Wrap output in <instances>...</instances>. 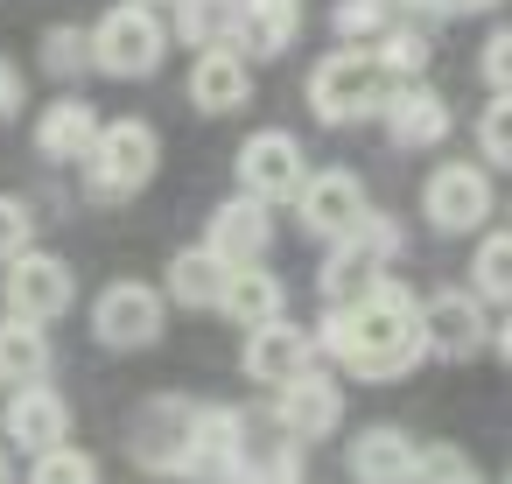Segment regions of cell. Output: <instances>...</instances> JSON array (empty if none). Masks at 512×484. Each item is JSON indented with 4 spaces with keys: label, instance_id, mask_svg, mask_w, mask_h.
<instances>
[{
    "label": "cell",
    "instance_id": "cell-24",
    "mask_svg": "<svg viewBox=\"0 0 512 484\" xmlns=\"http://www.w3.org/2000/svg\"><path fill=\"white\" fill-rule=\"evenodd\" d=\"M239 330H267V323H281L288 316V281L281 274H267V267H239L232 281H225V302H218Z\"/></svg>",
    "mask_w": 512,
    "mask_h": 484
},
{
    "label": "cell",
    "instance_id": "cell-30",
    "mask_svg": "<svg viewBox=\"0 0 512 484\" xmlns=\"http://www.w3.org/2000/svg\"><path fill=\"white\" fill-rule=\"evenodd\" d=\"M239 484H309V449L302 442H267V449H246V470Z\"/></svg>",
    "mask_w": 512,
    "mask_h": 484
},
{
    "label": "cell",
    "instance_id": "cell-6",
    "mask_svg": "<svg viewBox=\"0 0 512 484\" xmlns=\"http://www.w3.org/2000/svg\"><path fill=\"white\" fill-rule=\"evenodd\" d=\"M232 176H239V197H253V204H295L302 197V183H309V155H302V141L295 134H281V127H260V134H246L239 141V155H232Z\"/></svg>",
    "mask_w": 512,
    "mask_h": 484
},
{
    "label": "cell",
    "instance_id": "cell-8",
    "mask_svg": "<svg viewBox=\"0 0 512 484\" xmlns=\"http://www.w3.org/2000/svg\"><path fill=\"white\" fill-rule=\"evenodd\" d=\"M162 323H169V295L148 281H106L92 302V337L106 351H148L162 344Z\"/></svg>",
    "mask_w": 512,
    "mask_h": 484
},
{
    "label": "cell",
    "instance_id": "cell-14",
    "mask_svg": "<svg viewBox=\"0 0 512 484\" xmlns=\"http://www.w3.org/2000/svg\"><path fill=\"white\" fill-rule=\"evenodd\" d=\"M316 330H302V323H267V330H246V344H239V372L253 379V386H267V393H281L288 379H302V372H316Z\"/></svg>",
    "mask_w": 512,
    "mask_h": 484
},
{
    "label": "cell",
    "instance_id": "cell-40",
    "mask_svg": "<svg viewBox=\"0 0 512 484\" xmlns=\"http://www.w3.org/2000/svg\"><path fill=\"white\" fill-rule=\"evenodd\" d=\"M141 8H155V0H141Z\"/></svg>",
    "mask_w": 512,
    "mask_h": 484
},
{
    "label": "cell",
    "instance_id": "cell-5",
    "mask_svg": "<svg viewBox=\"0 0 512 484\" xmlns=\"http://www.w3.org/2000/svg\"><path fill=\"white\" fill-rule=\"evenodd\" d=\"M169 57V22L155 8H141V0H120V8H106L92 22V71L106 78H155Z\"/></svg>",
    "mask_w": 512,
    "mask_h": 484
},
{
    "label": "cell",
    "instance_id": "cell-27",
    "mask_svg": "<svg viewBox=\"0 0 512 484\" xmlns=\"http://www.w3.org/2000/svg\"><path fill=\"white\" fill-rule=\"evenodd\" d=\"M470 295H477V302L512 309V232H484V239H477V260H470Z\"/></svg>",
    "mask_w": 512,
    "mask_h": 484
},
{
    "label": "cell",
    "instance_id": "cell-1",
    "mask_svg": "<svg viewBox=\"0 0 512 484\" xmlns=\"http://www.w3.org/2000/svg\"><path fill=\"white\" fill-rule=\"evenodd\" d=\"M316 351L344 372V379H407L421 358H428V337H421V302L400 288V281H372L358 302H330L323 323H316Z\"/></svg>",
    "mask_w": 512,
    "mask_h": 484
},
{
    "label": "cell",
    "instance_id": "cell-7",
    "mask_svg": "<svg viewBox=\"0 0 512 484\" xmlns=\"http://www.w3.org/2000/svg\"><path fill=\"white\" fill-rule=\"evenodd\" d=\"M491 211H498V190H491V169H477V162H435L428 169V183H421V218L435 225V232H477V225H491Z\"/></svg>",
    "mask_w": 512,
    "mask_h": 484
},
{
    "label": "cell",
    "instance_id": "cell-39",
    "mask_svg": "<svg viewBox=\"0 0 512 484\" xmlns=\"http://www.w3.org/2000/svg\"><path fill=\"white\" fill-rule=\"evenodd\" d=\"M0 484H15V463H8V449H0Z\"/></svg>",
    "mask_w": 512,
    "mask_h": 484
},
{
    "label": "cell",
    "instance_id": "cell-15",
    "mask_svg": "<svg viewBox=\"0 0 512 484\" xmlns=\"http://www.w3.org/2000/svg\"><path fill=\"white\" fill-rule=\"evenodd\" d=\"M365 211H372V204H365V183H358L351 169H309V183H302V197H295L302 232L323 239V246H337Z\"/></svg>",
    "mask_w": 512,
    "mask_h": 484
},
{
    "label": "cell",
    "instance_id": "cell-38",
    "mask_svg": "<svg viewBox=\"0 0 512 484\" xmlns=\"http://www.w3.org/2000/svg\"><path fill=\"white\" fill-rule=\"evenodd\" d=\"M491 351H498V358H505V365H512V309H505V323H498V330H491Z\"/></svg>",
    "mask_w": 512,
    "mask_h": 484
},
{
    "label": "cell",
    "instance_id": "cell-22",
    "mask_svg": "<svg viewBox=\"0 0 512 484\" xmlns=\"http://www.w3.org/2000/svg\"><path fill=\"white\" fill-rule=\"evenodd\" d=\"M99 127H106V120H99L92 99H57V106L36 113V155H43V162H71V169H85Z\"/></svg>",
    "mask_w": 512,
    "mask_h": 484
},
{
    "label": "cell",
    "instance_id": "cell-4",
    "mask_svg": "<svg viewBox=\"0 0 512 484\" xmlns=\"http://www.w3.org/2000/svg\"><path fill=\"white\" fill-rule=\"evenodd\" d=\"M407 246V232H400V218H386V211H365L330 253H323V267H316V288H323V302H358L386 267H393V253Z\"/></svg>",
    "mask_w": 512,
    "mask_h": 484
},
{
    "label": "cell",
    "instance_id": "cell-31",
    "mask_svg": "<svg viewBox=\"0 0 512 484\" xmlns=\"http://www.w3.org/2000/svg\"><path fill=\"white\" fill-rule=\"evenodd\" d=\"M43 71H50V78H78V71H92V29H71V22L43 29Z\"/></svg>",
    "mask_w": 512,
    "mask_h": 484
},
{
    "label": "cell",
    "instance_id": "cell-12",
    "mask_svg": "<svg viewBox=\"0 0 512 484\" xmlns=\"http://www.w3.org/2000/svg\"><path fill=\"white\" fill-rule=\"evenodd\" d=\"M274 421H281V435L288 442H330L337 428H344V379L337 372H302V379H288L281 393H274Z\"/></svg>",
    "mask_w": 512,
    "mask_h": 484
},
{
    "label": "cell",
    "instance_id": "cell-18",
    "mask_svg": "<svg viewBox=\"0 0 512 484\" xmlns=\"http://www.w3.org/2000/svg\"><path fill=\"white\" fill-rule=\"evenodd\" d=\"M204 246H211L232 274H239V267H260V260H267V246H274V211H267V204H253V197H225V204L211 211Z\"/></svg>",
    "mask_w": 512,
    "mask_h": 484
},
{
    "label": "cell",
    "instance_id": "cell-29",
    "mask_svg": "<svg viewBox=\"0 0 512 484\" xmlns=\"http://www.w3.org/2000/svg\"><path fill=\"white\" fill-rule=\"evenodd\" d=\"M393 22H400V0H337V8H330L337 43H358V50H372Z\"/></svg>",
    "mask_w": 512,
    "mask_h": 484
},
{
    "label": "cell",
    "instance_id": "cell-2",
    "mask_svg": "<svg viewBox=\"0 0 512 484\" xmlns=\"http://www.w3.org/2000/svg\"><path fill=\"white\" fill-rule=\"evenodd\" d=\"M386 71H379V57L372 50H358V43H337L330 57H316V71H309V113L323 120V127H351V120H379V106H386Z\"/></svg>",
    "mask_w": 512,
    "mask_h": 484
},
{
    "label": "cell",
    "instance_id": "cell-33",
    "mask_svg": "<svg viewBox=\"0 0 512 484\" xmlns=\"http://www.w3.org/2000/svg\"><path fill=\"white\" fill-rule=\"evenodd\" d=\"M29 484H99V456L92 449H43L36 463H29Z\"/></svg>",
    "mask_w": 512,
    "mask_h": 484
},
{
    "label": "cell",
    "instance_id": "cell-41",
    "mask_svg": "<svg viewBox=\"0 0 512 484\" xmlns=\"http://www.w3.org/2000/svg\"><path fill=\"white\" fill-rule=\"evenodd\" d=\"M505 484H512V470H505Z\"/></svg>",
    "mask_w": 512,
    "mask_h": 484
},
{
    "label": "cell",
    "instance_id": "cell-11",
    "mask_svg": "<svg viewBox=\"0 0 512 484\" xmlns=\"http://www.w3.org/2000/svg\"><path fill=\"white\" fill-rule=\"evenodd\" d=\"M246 414L239 407H197L190 421V449H183V477L190 484H239L246 470Z\"/></svg>",
    "mask_w": 512,
    "mask_h": 484
},
{
    "label": "cell",
    "instance_id": "cell-19",
    "mask_svg": "<svg viewBox=\"0 0 512 484\" xmlns=\"http://www.w3.org/2000/svg\"><path fill=\"white\" fill-rule=\"evenodd\" d=\"M414 463H421V442H414L407 428H393V421L358 428L351 449H344L351 484H414Z\"/></svg>",
    "mask_w": 512,
    "mask_h": 484
},
{
    "label": "cell",
    "instance_id": "cell-9",
    "mask_svg": "<svg viewBox=\"0 0 512 484\" xmlns=\"http://www.w3.org/2000/svg\"><path fill=\"white\" fill-rule=\"evenodd\" d=\"M190 421H197V407H190L183 393H148V400L134 407V428H127L134 463H141V470H155V477H183Z\"/></svg>",
    "mask_w": 512,
    "mask_h": 484
},
{
    "label": "cell",
    "instance_id": "cell-10",
    "mask_svg": "<svg viewBox=\"0 0 512 484\" xmlns=\"http://www.w3.org/2000/svg\"><path fill=\"white\" fill-rule=\"evenodd\" d=\"M0 295H8V316H22V323L50 330V323L78 302V281H71V260H57V253H36V246H29V253L8 267Z\"/></svg>",
    "mask_w": 512,
    "mask_h": 484
},
{
    "label": "cell",
    "instance_id": "cell-32",
    "mask_svg": "<svg viewBox=\"0 0 512 484\" xmlns=\"http://www.w3.org/2000/svg\"><path fill=\"white\" fill-rule=\"evenodd\" d=\"M477 155L484 169H512V92H491V106L477 113Z\"/></svg>",
    "mask_w": 512,
    "mask_h": 484
},
{
    "label": "cell",
    "instance_id": "cell-3",
    "mask_svg": "<svg viewBox=\"0 0 512 484\" xmlns=\"http://www.w3.org/2000/svg\"><path fill=\"white\" fill-rule=\"evenodd\" d=\"M155 169H162V134L148 120H106L85 155V190L99 204H120V197H141Z\"/></svg>",
    "mask_w": 512,
    "mask_h": 484
},
{
    "label": "cell",
    "instance_id": "cell-34",
    "mask_svg": "<svg viewBox=\"0 0 512 484\" xmlns=\"http://www.w3.org/2000/svg\"><path fill=\"white\" fill-rule=\"evenodd\" d=\"M29 239H36V211H29L22 197L0 190V267H15V260L29 253Z\"/></svg>",
    "mask_w": 512,
    "mask_h": 484
},
{
    "label": "cell",
    "instance_id": "cell-16",
    "mask_svg": "<svg viewBox=\"0 0 512 484\" xmlns=\"http://www.w3.org/2000/svg\"><path fill=\"white\" fill-rule=\"evenodd\" d=\"M0 428H8V449H29V456L64 449V442H71V400H64L50 379L15 386L8 407H0Z\"/></svg>",
    "mask_w": 512,
    "mask_h": 484
},
{
    "label": "cell",
    "instance_id": "cell-28",
    "mask_svg": "<svg viewBox=\"0 0 512 484\" xmlns=\"http://www.w3.org/2000/svg\"><path fill=\"white\" fill-rule=\"evenodd\" d=\"M176 8V36L197 43V50H218L232 43V22H239V0H169Z\"/></svg>",
    "mask_w": 512,
    "mask_h": 484
},
{
    "label": "cell",
    "instance_id": "cell-36",
    "mask_svg": "<svg viewBox=\"0 0 512 484\" xmlns=\"http://www.w3.org/2000/svg\"><path fill=\"white\" fill-rule=\"evenodd\" d=\"M15 113H22V71L0 57V120H15Z\"/></svg>",
    "mask_w": 512,
    "mask_h": 484
},
{
    "label": "cell",
    "instance_id": "cell-13",
    "mask_svg": "<svg viewBox=\"0 0 512 484\" xmlns=\"http://www.w3.org/2000/svg\"><path fill=\"white\" fill-rule=\"evenodd\" d=\"M421 337H428V358L463 365V358H477L491 344V316H484V302L470 288H435L421 302Z\"/></svg>",
    "mask_w": 512,
    "mask_h": 484
},
{
    "label": "cell",
    "instance_id": "cell-35",
    "mask_svg": "<svg viewBox=\"0 0 512 484\" xmlns=\"http://www.w3.org/2000/svg\"><path fill=\"white\" fill-rule=\"evenodd\" d=\"M477 78L491 92H512V29H491L484 50H477Z\"/></svg>",
    "mask_w": 512,
    "mask_h": 484
},
{
    "label": "cell",
    "instance_id": "cell-37",
    "mask_svg": "<svg viewBox=\"0 0 512 484\" xmlns=\"http://www.w3.org/2000/svg\"><path fill=\"white\" fill-rule=\"evenodd\" d=\"M498 0H435V15H491Z\"/></svg>",
    "mask_w": 512,
    "mask_h": 484
},
{
    "label": "cell",
    "instance_id": "cell-20",
    "mask_svg": "<svg viewBox=\"0 0 512 484\" xmlns=\"http://www.w3.org/2000/svg\"><path fill=\"white\" fill-rule=\"evenodd\" d=\"M190 106L197 113H246L253 106V64L232 50V43H218V50H197L190 57Z\"/></svg>",
    "mask_w": 512,
    "mask_h": 484
},
{
    "label": "cell",
    "instance_id": "cell-25",
    "mask_svg": "<svg viewBox=\"0 0 512 484\" xmlns=\"http://www.w3.org/2000/svg\"><path fill=\"white\" fill-rule=\"evenodd\" d=\"M36 379H50V337L22 316H0V386L15 393V386H36Z\"/></svg>",
    "mask_w": 512,
    "mask_h": 484
},
{
    "label": "cell",
    "instance_id": "cell-26",
    "mask_svg": "<svg viewBox=\"0 0 512 484\" xmlns=\"http://www.w3.org/2000/svg\"><path fill=\"white\" fill-rule=\"evenodd\" d=\"M372 57H379V71H386V85H421V71H428V57H435V43L421 36V29H407V22H393L379 43H372Z\"/></svg>",
    "mask_w": 512,
    "mask_h": 484
},
{
    "label": "cell",
    "instance_id": "cell-23",
    "mask_svg": "<svg viewBox=\"0 0 512 484\" xmlns=\"http://www.w3.org/2000/svg\"><path fill=\"white\" fill-rule=\"evenodd\" d=\"M169 302L176 309H218L225 302V281H232V267L211 253V246H183V253H169Z\"/></svg>",
    "mask_w": 512,
    "mask_h": 484
},
{
    "label": "cell",
    "instance_id": "cell-21",
    "mask_svg": "<svg viewBox=\"0 0 512 484\" xmlns=\"http://www.w3.org/2000/svg\"><path fill=\"white\" fill-rule=\"evenodd\" d=\"M302 0H239V22H232V50L253 64H267V57H288L295 43H302Z\"/></svg>",
    "mask_w": 512,
    "mask_h": 484
},
{
    "label": "cell",
    "instance_id": "cell-17",
    "mask_svg": "<svg viewBox=\"0 0 512 484\" xmlns=\"http://www.w3.org/2000/svg\"><path fill=\"white\" fill-rule=\"evenodd\" d=\"M379 127H386L393 148H435V141H449L456 113L435 85H393L386 106H379Z\"/></svg>",
    "mask_w": 512,
    "mask_h": 484
}]
</instances>
